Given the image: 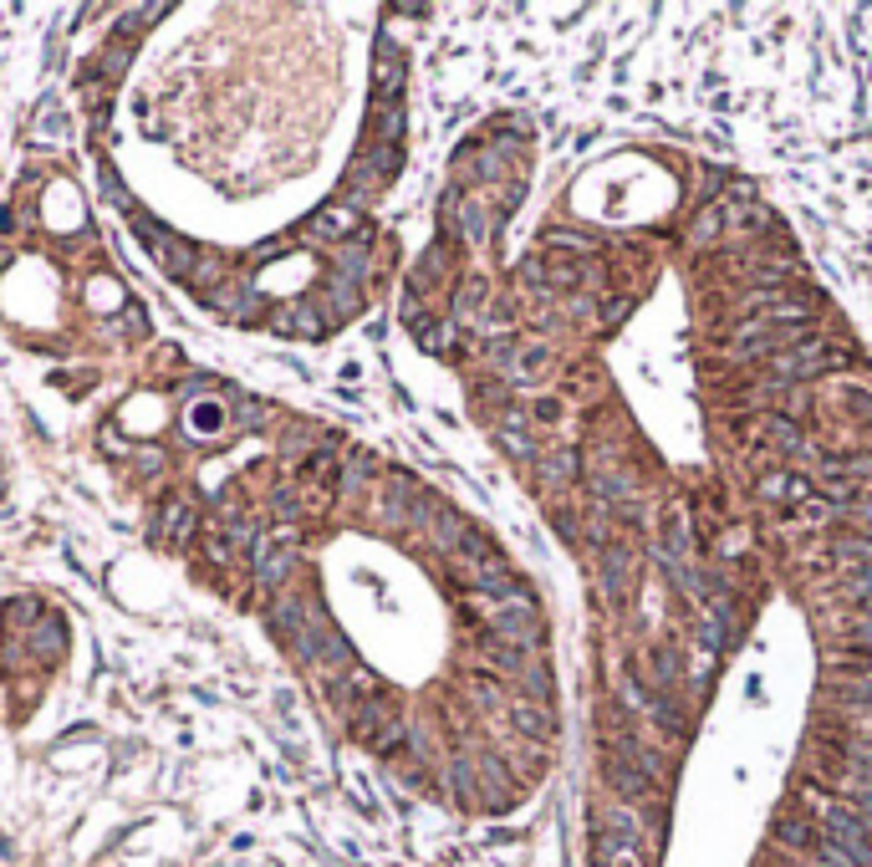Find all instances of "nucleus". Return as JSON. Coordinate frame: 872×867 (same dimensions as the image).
<instances>
[{
	"label": "nucleus",
	"mask_w": 872,
	"mask_h": 867,
	"mask_svg": "<svg viewBox=\"0 0 872 867\" xmlns=\"http://www.w3.org/2000/svg\"><path fill=\"white\" fill-rule=\"evenodd\" d=\"M403 322L587 598V867H872V352L745 174L459 143Z\"/></svg>",
	"instance_id": "obj_1"
},
{
	"label": "nucleus",
	"mask_w": 872,
	"mask_h": 867,
	"mask_svg": "<svg viewBox=\"0 0 872 867\" xmlns=\"http://www.w3.org/2000/svg\"><path fill=\"white\" fill-rule=\"evenodd\" d=\"M194 531H200V501H194L189 490H174V495L159 505V516H153L149 541L164 551H185Z\"/></svg>",
	"instance_id": "obj_2"
},
{
	"label": "nucleus",
	"mask_w": 872,
	"mask_h": 867,
	"mask_svg": "<svg viewBox=\"0 0 872 867\" xmlns=\"http://www.w3.org/2000/svg\"><path fill=\"white\" fill-rule=\"evenodd\" d=\"M225 414H230V424H236L240 434H261L276 418V409H270L266 399H255V393H236V388H225Z\"/></svg>",
	"instance_id": "obj_3"
},
{
	"label": "nucleus",
	"mask_w": 872,
	"mask_h": 867,
	"mask_svg": "<svg viewBox=\"0 0 872 867\" xmlns=\"http://www.w3.org/2000/svg\"><path fill=\"white\" fill-rule=\"evenodd\" d=\"M26 653H31V664H41V668L56 664V658L67 653V623L56 613H47L41 617V633L31 628V638H26Z\"/></svg>",
	"instance_id": "obj_4"
},
{
	"label": "nucleus",
	"mask_w": 872,
	"mask_h": 867,
	"mask_svg": "<svg viewBox=\"0 0 872 867\" xmlns=\"http://www.w3.org/2000/svg\"><path fill=\"white\" fill-rule=\"evenodd\" d=\"M47 617V602L41 598H11L5 602V613H0V623H5V633H26V628H36Z\"/></svg>",
	"instance_id": "obj_5"
},
{
	"label": "nucleus",
	"mask_w": 872,
	"mask_h": 867,
	"mask_svg": "<svg viewBox=\"0 0 872 867\" xmlns=\"http://www.w3.org/2000/svg\"><path fill=\"white\" fill-rule=\"evenodd\" d=\"M219 424H230L225 403H204V409H189V414H185V434H189V439H215Z\"/></svg>",
	"instance_id": "obj_6"
},
{
	"label": "nucleus",
	"mask_w": 872,
	"mask_h": 867,
	"mask_svg": "<svg viewBox=\"0 0 872 867\" xmlns=\"http://www.w3.org/2000/svg\"><path fill=\"white\" fill-rule=\"evenodd\" d=\"M219 378H210V373H189L185 384H179V399H200V393H215Z\"/></svg>",
	"instance_id": "obj_7"
},
{
	"label": "nucleus",
	"mask_w": 872,
	"mask_h": 867,
	"mask_svg": "<svg viewBox=\"0 0 872 867\" xmlns=\"http://www.w3.org/2000/svg\"><path fill=\"white\" fill-rule=\"evenodd\" d=\"M26 664H31V653H21V643H16V638H11V643L0 649V668H5V674H21V668H26Z\"/></svg>",
	"instance_id": "obj_8"
},
{
	"label": "nucleus",
	"mask_w": 872,
	"mask_h": 867,
	"mask_svg": "<svg viewBox=\"0 0 872 867\" xmlns=\"http://www.w3.org/2000/svg\"><path fill=\"white\" fill-rule=\"evenodd\" d=\"M123 322H128V337H149V312H143L138 301H128V306H123Z\"/></svg>",
	"instance_id": "obj_9"
}]
</instances>
